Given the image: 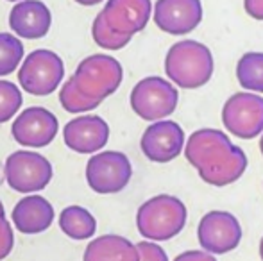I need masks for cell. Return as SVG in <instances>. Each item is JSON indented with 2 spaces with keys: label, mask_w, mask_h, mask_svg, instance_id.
Wrapping results in <instances>:
<instances>
[{
  "label": "cell",
  "mask_w": 263,
  "mask_h": 261,
  "mask_svg": "<svg viewBox=\"0 0 263 261\" xmlns=\"http://www.w3.org/2000/svg\"><path fill=\"white\" fill-rule=\"evenodd\" d=\"M183 150L188 163L199 172V177L217 188L236 183L247 168L246 152L218 129L192 132Z\"/></svg>",
  "instance_id": "cell-1"
},
{
  "label": "cell",
  "mask_w": 263,
  "mask_h": 261,
  "mask_svg": "<svg viewBox=\"0 0 263 261\" xmlns=\"http://www.w3.org/2000/svg\"><path fill=\"white\" fill-rule=\"evenodd\" d=\"M213 54L204 43L183 39L174 43L165 57L166 77L183 90H197L213 75Z\"/></svg>",
  "instance_id": "cell-2"
},
{
  "label": "cell",
  "mask_w": 263,
  "mask_h": 261,
  "mask_svg": "<svg viewBox=\"0 0 263 261\" xmlns=\"http://www.w3.org/2000/svg\"><path fill=\"white\" fill-rule=\"evenodd\" d=\"M188 211L183 200L174 195H156L145 200L136 213L138 233L149 242H166L186 226Z\"/></svg>",
  "instance_id": "cell-3"
},
{
  "label": "cell",
  "mask_w": 263,
  "mask_h": 261,
  "mask_svg": "<svg viewBox=\"0 0 263 261\" xmlns=\"http://www.w3.org/2000/svg\"><path fill=\"white\" fill-rule=\"evenodd\" d=\"M122 79H124L122 65L106 54H93L83 59L72 75L77 90L86 98H91L99 104L120 88Z\"/></svg>",
  "instance_id": "cell-4"
},
{
  "label": "cell",
  "mask_w": 263,
  "mask_h": 261,
  "mask_svg": "<svg viewBox=\"0 0 263 261\" xmlns=\"http://www.w3.org/2000/svg\"><path fill=\"white\" fill-rule=\"evenodd\" d=\"M179 93L170 81L163 77H145L131 91V108L140 118L147 122H158L172 115L177 108Z\"/></svg>",
  "instance_id": "cell-5"
},
{
  "label": "cell",
  "mask_w": 263,
  "mask_h": 261,
  "mask_svg": "<svg viewBox=\"0 0 263 261\" xmlns=\"http://www.w3.org/2000/svg\"><path fill=\"white\" fill-rule=\"evenodd\" d=\"M65 77V63L52 50H32L18 70V83L27 93L45 97L54 93Z\"/></svg>",
  "instance_id": "cell-6"
},
{
  "label": "cell",
  "mask_w": 263,
  "mask_h": 261,
  "mask_svg": "<svg viewBox=\"0 0 263 261\" xmlns=\"http://www.w3.org/2000/svg\"><path fill=\"white\" fill-rule=\"evenodd\" d=\"M6 181L18 193L42 192L52 179V165L42 154L32 150H16L4 165Z\"/></svg>",
  "instance_id": "cell-7"
},
{
  "label": "cell",
  "mask_w": 263,
  "mask_h": 261,
  "mask_svg": "<svg viewBox=\"0 0 263 261\" xmlns=\"http://www.w3.org/2000/svg\"><path fill=\"white\" fill-rule=\"evenodd\" d=\"M133 167L129 157L118 150H104L88 159L86 181L95 193L111 195L118 193L129 185Z\"/></svg>",
  "instance_id": "cell-8"
},
{
  "label": "cell",
  "mask_w": 263,
  "mask_h": 261,
  "mask_svg": "<svg viewBox=\"0 0 263 261\" xmlns=\"http://www.w3.org/2000/svg\"><path fill=\"white\" fill-rule=\"evenodd\" d=\"M222 124L229 134L240 139H253L263 132V97L240 91L226 101Z\"/></svg>",
  "instance_id": "cell-9"
},
{
  "label": "cell",
  "mask_w": 263,
  "mask_h": 261,
  "mask_svg": "<svg viewBox=\"0 0 263 261\" xmlns=\"http://www.w3.org/2000/svg\"><path fill=\"white\" fill-rule=\"evenodd\" d=\"M197 238L202 251L208 254H228L242 242V226L229 211L215 209L201 218Z\"/></svg>",
  "instance_id": "cell-10"
},
{
  "label": "cell",
  "mask_w": 263,
  "mask_h": 261,
  "mask_svg": "<svg viewBox=\"0 0 263 261\" xmlns=\"http://www.w3.org/2000/svg\"><path fill=\"white\" fill-rule=\"evenodd\" d=\"M58 129L59 124L54 113L34 106V108H27L16 116L11 126V134L20 145L40 149L54 142Z\"/></svg>",
  "instance_id": "cell-11"
},
{
  "label": "cell",
  "mask_w": 263,
  "mask_h": 261,
  "mask_svg": "<svg viewBox=\"0 0 263 261\" xmlns=\"http://www.w3.org/2000/svg\"><path fill=\"white\" fill-rule=\"evenodd\" d=\"M153 14L151 0H107L101 16L115 34L131 38L147 27Z\"/></svg>",
  "instance_id": "cell-12"
},
{
  "label": "cell",
  "mask_w": 263,
  "mask_h": 261,
  "mask_svg": "<svg viewBox=\"0 0 263 261\" xmlns=\"http://www.w3.org/2000/svg\"><path fill=\"white\" fill-rule=\"evenodd\" d=\"M142 152L154 163H168L184 149V131L174 120L153 122L142 134Z\"/></svg>",
  "instance_id": "cell-13"
},
{
  "label": "cell",
  "mask_w": 263,
  "mask_h": 261,
  "mask_svg": "<svg viewBox=\"0 0 263 261\" xmlns=\"http://www.w3.org/2000/svg\"><path fill=\"white\" fill-rule=\"evenodd\" d=\"M154 24L174 36L188 34L202 20L201 0H156Z\"/></svg>",
  "instance_id": "cell-14"
},
{
  "label": "cell",
  "mask_w": 263,
  "mask_h": 261,
  "mask_svg": "<svg viewBox=\"0 0 263 261\" xmlns=\"http://www.w3.org/2000/svg\"><path fill=\"white\" fill-rule=\"evenodd\" d=\"M66 147L77 154H95L109 139V126L102 116L81 115L70 120L63 129Z\"/></svg>",
  "instance_id": "cell-15"
},
{
  "label": "cell",
  "mask_w": 263,
  "mask_h": 261,
  "mask_svg": "<svg viewBox=\"0 0 263 261\" xmlns=\"http://www.w3.org/2000/svg\"><path fill=\"white\" fill-rule=\"evenodd\" d=\"M52 25L50 9L42 0H22L9 13V27L14 36L25 39H40L47 36Z\"/></svg>",
  "instance_id": "cell-16"
},
{
  "label": "cell",
  "mask_w": 263,
  "mask_h": 261,
  "mask_svg": "<svg viewBox=\"0 0 263 261\" xmlns=\"http://www.w3.org/2000/svg\"><path fill=\"white\" fill-rule=\"evenodd\" d=\"M11 218L18 233L40 234L52 226L54 208L45 197L27 195L16 202Z\"/></svg>",
  "instance_id": "cell-17"
},
{
  "label": "cell",
  "mask_w": 263,
  "mask_h": 261,
  "mask_svg": "<svg viewBox=\"0 0 263 261\" xmlns=\"http://www.w3.org/2000/svg\"><path fill=\"white\" fill-rule=\"evenodd\" d=\"M83 261H140L136 245L118 234H104L88 244Z\"/></svg>",
  "instance_id": "cell-18"
},
{
  "label": "cell",
  "mask_w": 263,
  "mask_h": 261,
  "mask_svg": "<svg viewBox=\"0 0 263 261\" xmlns=\"http://www.w3.org/2000/svg\"><path fill=\"white\" fill-rule=\"evenodd\" d=\"M59 229L72 240H88L97 231V220L81 206H68L59 213Z\"/></svg>",
  "instance_id": "cell-19"
},
{
  "label": "cell",
  "mask_w": 263,
  "mask_h": 261,
  "mask_svg": "<svg viewBox=\"0 0 263 261\" xmlns=\"http://www.w3.org/2000/svg\"><path fill=\"white\" fill-rule=\"evenodd\" d=\"M236 79L243 90L263 93V52H246L236 63Z\"/></svg>",
  "instance_id": "cell-20"
},
{
  "label": "cell",
  "mask_w": 263,
  "mask_h": 261,
  "mask_svg": "<svg viewBox=\"0 0 263 261\" xmlns=\"http://www.w3.org/2000/svg\"><path fill=\"white\" fill-rule=\"evenodd\" d=\"M24 59V43L11 32H0V77L16 72Z\"/></svg>",
  "instance_id": "cell-21"
},
{
  "label": "cell",
  "mask_w": 263,
  "mask_h": 261,
  "mask_svg": "<svg viewBox=\"0 0 263 261\" xmlns=\"http://www.w3.org/2000/svg\"><path fill=\"white\" fill-rule=\"evenodd\" d=\"M59 102H61L63 109L68 113H88V111H91V109L101 106L99 102L84 97V95L76 88L72 77L61 86V91H59Z\"/></svg>",
  "instance_id": "cell-22"
},
{
  "label": "cell",
  "mask_w": 263,
  "mask_h": 261,
  "mask_svg": "<svg viewBox=\"0 0 263 261\" xmlns=\"http://www.w3.org/2000/svg\"><path fill=\"white\" fill-rule=\"evenodd\" d=\"M24 104V97L16 84L0 81V124L11 120Z\"/></svg>",
  "instance_id": "cell-23"
},
{
  "label": "cell",
  "mask_w": 263,
  "mask_h": 261,
  "mask_svg": "<svg viewBox=\"0 0 263 261\" xmlns=\"http://www.w3.org/2000/svg\"><path fill=\"white\" fill-rule=\"evenodd\" d=\"M91 36H93L95 43L106 50H120L131 42V38H124V36L115 34V32L104 24L101 13H99L93 20V25H91Z\"/></svg>",
  "instance_id": "cell-24"
},
{
  "label": "cell",
  "mask_w": 263,
  "mask_h": 261,
  "mask_svg": "<svg viewBox=\"0 0 263 261\" xmlns=\"http://www.w3.org/2000/svg\"><path fill=\"white\" fill-rule=\"evenodd\" d=\"M136 251H138L140 261H168L166 252L154 242H140L136 244Z\"/></svg>",
  "instance_id": "cell-25"
},
{
  "label": "cell",
  "mask_w": 263,
  "mask_h": 261,
  "mask_svg": "<svg viewBox=\"0 0 263 261\" xmlns=\"http://www.w3.org/2000/svg\"><path fill=\"white\" fill-rule=\"evenodd\" d=\"M174 261H217L213 258V254H208L204 251H186L181 252L179 256H176Z\"/></svg>",
  "instance_id": "cell-26"
},
{
  "label": "cell",
  "mask_w": 263,
  "mask_h": 261,
  "mask_svg": "<svg viewBox=\"0 0 263 261\" xmlns=\"http://www.w3.org/2000/svg\"><path fill=\"white\" fill-rule=\"evenodd\" d=\"M246 13L254 20H263V0H243Z\"/></svg>",
  "instance_id": "cell-27"
},
{
  "label": "cell",
  "mask_w": 263,
  "mask_h": 261,
  "mask_svg": "<svg viewBox=\"0 0 263 261\" xmlns=\"http://www.w3.org/2000/svg\"><path fill=\"white\" fill-rule=\"evenodd\" d=\"M9 229H13V227H11V224L7 222L6 211H4V206H2V202H0V234H4L6 231H9Z\"/></svg>",
  "instance_id": "cell-28"
},
{
  "label": "cell",
  "mask_w": 263,
  "mask_h": 261,
  "mask_svg": "<svg viewBox=\"0 0 263 261\" xmlns=\"http://www.w3.org/2000/svg\"><path fill=\"white\" fill-rule=\"evenodd\" d=\"M73 2L81 4V6H95V4H101L102 0H73Z\"/></svg>",
  "instance_id": "cell-29"
},
{
  "label": "cell",
  "mask_w": 263,
  "mask_h": 261,
  "mask_svg": "<svg viewBox=\"0 0 263 261\" xmlns=\"http://www.w3.org/2000/svg\"><path fill=\"white\" fill-rule=\"evenodd\" d=\"M260 258L263 261V236H261V242H260Z\"/></svg>",
  "instance_id": "cell-30"
},
{
  "label": "cell",
  "mask_w": 263,
  "mask_h": 261,
  "mask_svg": "<svg viewBox=\"0 0 263 261\" xmlns=\"http://www.w3.org/2000/svg\"><path fill=\"white\" fill-rule=\"evenodd\" d=\"M260 150H261V154H263V132H261V138H260Z\"/></svg>",
  "instance_id": "cell-31"
},
{
  "label": "cell",
  "mask_w": 263,
  "mask_h": 261,
  "mask_svg": "<svg viewBox=\"0 0 263 261\" xmlns=\"http://www.w3.org/2000/svg\"><path fill=\"white\" fill-rule=\"evenodd\" d=\"M7 2H16V0H7ZM18 2H22V0H18Z\"/></svg>",
  "instance_id": "cell-32"
}]
</instances>
